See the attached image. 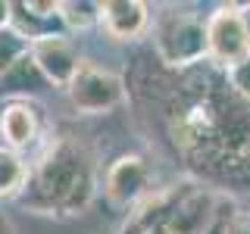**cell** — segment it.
Returning a JSON list of instances; mask_svg holds the SVG:
<instances>
[{"label":"cell","mask_w":250,"mask_h":234,"mask_svg":"<svg viewBox=\"0 0 250 234\" xmlns=\"http://www.w3.org/2000/svg\"><path fill=\"white\" fill-rule=\"evenodd\" d=\"M150 169L141 156L128 153V156H119L113 166L106 169V200L113 206H125L131 209L138 200H144L150 194Z\"/></svg>","instance_id":"9"},{"label":"cell","mask_w":250,"mask_h":234,"mask_svg":"<svg viewBox=\"0 0 250 234\" xmlns=\"http://www.w3.org/2000/svg\"><path fill=\"white\" fill-rule=\"evenodd\" d=\"M0 234H16V231H13V225H10V218H6L3 213H0Z\"/></svg>","instance_id":"18"},{"label":"cell","mask_w":250,"mask_h":234,"mask_svg":"<svg viewBox=\"0 0 250 234\" xmlns=\"http://www.w3.org/2000/svg\"><path fill=\"white\" fill-rule=\"evenodd\" d=\"M213 228V200L203 187H169V200L163 206L150 234H209Z\"/></svg>","instance_id":"6"},{"label":"cell","mask_w":250,"mask_h":234,"mask_svg":"<svg viewBox=\"0 0 250 234\" xmlns=\"http://www.w3.org/2000/svg\"><path fill=\"white\" fill-rule=\"evenodd\" d=\"M207 53L225 72L250 59V22L238 6H219L207 19Z\"/></svg>","instance_id":"5"},{"label":"cell","mask_w":250,"mask_h":234,"mask_svg":"<svg viewBox=\"0 0 250 234\" xmlns=\"http://www.w3.org/2000/svg\"><path fill=\"white\" fill-rule=\"evenodd\" d=\"M153 97L163 100L169 137L188 166L222 184H250V97L229 75L194 66Z\"/></svg>","instance_id":"1"},{"label":"cell","mask_w":250,"mask_h":234,"mask_svg":"<svg viewBox=\"0 0 250 234\" xmlns=\"http://www.w3.org/2000/svg\"><path fill=\"white\" fill-rule=\"evenodd\" d=\"M10 25H13V3L0 0V31H10Z\"/></svg>","instance_id":"17"},{"label":"cell","mask_w":250,"mask_h":234,"mask_svg":"<svg viewBox=\"0 0 250 234\" xmlns=\"http://www.w3.org/2000/svg\"><path fill=\"white\" fill-rule=\"evenodd\" d=\"M28 172L31 162H25V156L0 144V200H19L28 184Z\"/></svg>","instance_id":"13"},{"label":"cell","mask_w":250,"mask_h":234,"mask_svg":"<svg viewBox=\"0 0 250 234\" xmlns=\"http://www.w3.org/2000/svg\"><path fill=\"white\" fill-rule=\"evenodd\" d=\"M247 22H250V16H247Z\"/></svg>","instance_id":"19"},{"label":"cell","mask_w":250,"mask_h":234,"mask_svg":"<svg viewBox=\"0 0 250 234\" xmlns=\"http://www.w3.org/2000/svg\"><path fill=\"white\" fill-rule=\"evenodd\" d=\"M97 191L94 159L72 137H47L35 153L28 172V184L16 200L35 215L75 218L91 206Z\"/></svg>","instance_id":"2"},{"label":"cell","mask_w":250,"mask_h":234,"mask_svg":"<svg viewBox=\"0 0 250 234\" xmlns=\"http://www.w3.org/2000/svg\"><path fill=\"white\" fill-rule=\"evenodd\" d=\"M225 234H250V215L238 213L225 222Z\"/></svg>","instance_id":"16"},{"label":"cell","mask_w":250,"mask_h":234,"mask_svg":"<svg viewBox=\"0 0 250 234\" xmlns=\"http://www.w3.org/2000/svg\"><path fill=\"white\" fill-rule=\"evenodd\" d=\"M153 44H156V59L172 72L194 69L207 53V22L197 19L194 13L185 10H169L156 19L153 28Z\"/></svg>","instance_id":"3"},{"label":"cell","mask_w":250,"mask_h":234,"mask_svg":"<svg viewBox=\"0 0 250 234\" xmlns=\"http://www.w3.org/2000/svg\"><path fill=\"white\" fill-rule=\"evenodd\" d=\"M44 88H47V78L38 72L31 53H25L22 59H16L10 66V72L0 78V97H6V103H10V100H31Z\"/></svg>","instance_id":"12"},{"label":"cell","mask_w":250,"mask_h":234,"mask_svg":"<svg viewBox=\"0 0 250 234\" xmlns=\"http://www.w3.org/2000/svg\"><path fill=\"white\" fill-rule=\"evenodd\" d=\"M128 84L122 81L116 72L97 66L91 59H82L72 84L66 88V97L78 116H106L125 100Z\"/></svg>","instance_id":"4"},{"label":"cell","mask_w":250,"mask_h":234,"mask_svg":"<svg viewBox=\"0 0 250 234\" xmlns=\"http://www.w3.org/2000/svg\"><path fill=\"white\" fill-rule=\"evenodd\" d=\"M31 59H35L38 72L47 78V84L53 88H69L72 78L82 66V57H78L75 44L69 41L66 35H57V38H44V41H35L28 47Z\"/></svg>","instance_id":"8"},{"label":"cell","mask_w":250,"mask_h":234,"mask_svg":"<svg viewBox=\"0 0 250 234\" xmlns=\"http://www.w3.org/2000/svg\"><path fill=\"white\" fill-rule=\"evenodd\" d=\"M10 31H16V35L28 44L62 35L66 25H62V19H60V3L57 0H22V3H13Z\"/></svg>","instance_id":"10"},{"label":"cell","mask_w":250,"mask_h":234,"mask_svg":"<svg viewBox=\"0 0 250 234\" xmlns=\"http://www.w3.org/2000/svg\"><path fill=\"white\" fill-rule=\"evenodd\" d=\"M0 137H3V147H10L16 153L41 150L44 119L35 100H10V103H3V109H0Z\"/></svg>","instance_id":"7"},{"label":"cell","mask_w":250,"mask_h":234,"mask_svg":"<svg viewBox=\"0 0 250 234\" xmlns=\"http://www.w3.org/2000/svg\"><path fill=\"white\" fill-rule=\"evenodd\" d=\"M28 41H22L16 31H0V78L10 72V66L16 59H22L28 53Z\"/></svg>","instance_id":"15"},{"label":"cell","mask_w":250,"mask_h":234,"mask_svg":"<svg viewBox=\"0 0 250 234\" xmlns=\"http://www.w3.org/2000/svg\"><path fill=\"white\" fill-rule=\"evenodd\" d=\"M150 25L147 3L141 0H106L100 3V28L116 41H135Z\"/></svg>","instance_id":"11"},{"label":"cell","mask_w":250,"mask_h":234,"mask_svg":"<svg viewBox=\"0 0 250 234\" xmlns=\"http://www.w3.org/2000/svg\"><path fill=\"white\" fill-rule=\"evenodd\" d=\"M60 19L69 31H84L91 25H100V3L88 0H62L60 3Z\"/></svg>","instance_id":"14"}]
</instances>
